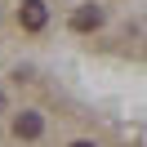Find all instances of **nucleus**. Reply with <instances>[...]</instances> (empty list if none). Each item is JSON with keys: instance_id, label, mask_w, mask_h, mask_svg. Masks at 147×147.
Wrapping results in <instances>:
<instances>
[{"instance_id": "5", "label": "nucleus", "mask_w": 147, "mask_h": 147, "mask_svg": "<svg viewBox=\"0 0 147 147\" xmlns=\"http://www.w3.org/2000/svg\"><path fill=\"white\" fill-rule=\"evenodd\" d=\"M0 111H5V94H0Z\"/></svg>"}, {"instance_id": "4", "label": "nucleus", "mask_w": 147, "mask_h": 147, "mask_svg": "<svg viewBox=\"0 0 147 147\" xmlns=\"http://www.w3.org/2000/svg\"><path fill=\"white\" fill-rule=\"evenodd\" d=\"M71 147H94V143H89V138H80V143H71Z\"/></svg>"}, {"instance_id": "1", "label": "nucleus", "mask_w": 147, "mask_h": 147, "mask_svg": "<svg viewBox=\"0 0 147 147\" xmlns=\"http://www.w3.org/2000/svg\"><path fill=\"white\" fill-rule=\"evenodd\" d=\"M18 22L27 31H40L49 22V9H45V0H22V9H18Z\"/></svg>"}, {"instance_id": "2", "label": "nucleus", "mask_w": 147, "mask_h": 147, "mask_svg": "<svg viewBox=\"0 0 147 147\" xmlns=\"http://www.w3.org/2000/svg\"><path fill=\"white\" fill-rule=\"evenodd\" d=\"M71 27L76 31H98L102 27V9H98V5H80V9L71 13Z\"/></svg>"}, {"instance_id": "3", "label": "nucleus", "mask_w": 147, "mask_h": 147, "mask_svg": "<svg viewBox=\"0 0 147 147\" xmlns=\"http://www.w3.org/2000/svg\"><path fill=\"white\" fill-rule=\"evenodd\" d=\"M40 129H45L40 111H18V120H13V134L18 138H40Z\"/></svg>"}]
</instances>
